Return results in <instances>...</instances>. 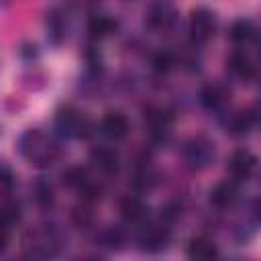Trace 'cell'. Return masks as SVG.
I'll list each match as a JSON object with an SVG mask.
<instances>
[{
	"label": "cell",
	"mask_w": 261,
	"mask_h": 261,
	"mask_svg": "<svg viewBox=\"0 0 261 261\" xmlns=\"http://www.w3.org/2000/svg\"><path fill=\"white\" fill-rule=\"evenodd\" d=\"M18 147H20V153L27 161H31V165H37V167H47L51 165L57 155H59V147L55 145L53 139H49L43 130L39 128H31L27 130L20 141H18Z\"/></svg>",
	"instance_id": "cell-1"
},
{
	"label": "cell",
	"mask_w": 261,
	"mask_h": 261,
	"mask_svg": "<svg viewBox=\"0 0 261 261\" xmlns=\"http://www.w3.org/2000/svg\"><path fill=\"white\" fill-rule=\"evenodd\" d=\"M181 157L190 169H206L214 159V143L204 135H196L184 143Z\"/></svg>",
	"instance_id": "cell-2"
},
{
	"label": "cell",
	"mask_w": 261,
	"mask_h": 261,
	"mask_svg": "<svg viewBox=\"0 0 261 261\" xmlns=\"http://www.w3.org/2000/svg\"><path fill=\"white\" fill-rule=\"evenodd\" d=\"M90 120L86 116H82L75 108L65 106L57 112L55 116V130L61 137H88L90 135Z\"/></svg>",
	"instance_id": "cell-3"
},
{
	"label": "cell",
	"mask_w": 261,
	"mask_h": 261,
	"mask_svg": "<svg viewBox=\"0 0 261 261\" xmlns=\"http://www.w3.org/2000/svg\"><path fill=\"white\" fill-rule=\"evenodd\" d=\"M214 29H216V14L212 10L200 6L190 12V39L196 45L206 43L214 35Z\"/></svg>",
	"instance_id": "cell-4"
},
{
	"label": "cell",
	"mask_w": 261,
	"mask_h": 261,
	"mask_svg": "<svg viewBox=\"0 0 261 261\" xmlns=\"http://www.w3.org/2000/svg\"><path fill=\"white\" fill-rule=\"evenodd\" d=\"M175 8L169 2H155L147 8L145 22L153 31H167L175 22Z\"/></svg>",
	"instance_id": "cell-5"
},
{
	"label": "cell",
	"mask_w": 261,
	"mask_h": 261,
	"mask_svg": "<svg viewBox=\"0 0 261 261\" xmlns=\"http://www.w3.org/2000/svg\"><path fill=\"white\" fill-rule=\"evenodd\" d=\"M228 100H230V94H228V90L222 84H206L202 88V92H200V102L210 112L224 110Z\"/></svg>",
	"instance_id": "cell-6"
},
{
	"label": "cell",
	"mask_w": 261,
	"mask_h": 261,
	"mask_svg": "<svg viewBox=\"0 0 261 261\" xmlns=\"http://www.w3.org/2000/svg\"><path fill=\"white\" fill-rule=\"evenodd\" d=\"M255 167H257V157L251 151H245V149L234 151L228 159V165H226L228 173L234 179H247L255 171Z\"/></svg>",
	"instance_id": "cell-7"
},
{
	"label": "cell",
	"mask_w": 261,
	"mask_h": 261,
	"mask_svg": "<svg viewBox=\"0 0 261 261\" xmlns=\"http://www.w3.org/2000/svg\"><path fill=\"white\" fill-rule=\"evenodd\" d=\"M171 241V232L165 226H149L143 230V234L139 237V245L143 251L147 253H157L163 251Z\"/></svg>",
	"instance_id": "cell-8"
},
{
	"label": "cell",
	"mask_w": 261,
	"mask_h": 261,
	"mask_svg": "<svg viewBox=\"0 0 261 261\" xmlns=\"http://www.w3.org/2000/svg\"><path fill=\"white\" fill-rule=\"evenodd\" d=\"M90 159L92 163L104 171V173H116L118 167H120V157H118V151L108 147V145H98V147H92L90 151Z\"/></svg>",
	"instance_id": "cell-9"
},
{
	"label": "cell",
	"mask_w": 261,
	"mask_h": 261,
	"mask_svg": "<svg viewBox=\"0 0 261 261\" xmlns=\"http://www.w3.org/2000/svg\"><path fill=\"white\" fill-rule=\"evenodd\" d=\"M100 130H102L104 137L118 141V139L126 137V133H128V120H126V116H124L122 112L110 110V112H106V114L102 116V120H100Z\"/></svg>",
	"instance_id": "cell-10"
},
{
	"label": "cell",
	"mask_w": 261,
	"mask_h": 261,
	"mask_svg": "<svg viewBox=\"0 0 261 261\" xmlns=\"http://www.w3.org/2000/svg\"><path fill=\"white\" fill-rule=\"evenodd\" d=\"M147 124H149V130L155 139H165L171 130V124H173V114L171 110L167 108H153L149 110V114L145 116Z\"/></svg>",
	"instance_id": "cell-11"
},
{
	"label": "cell",
	"mask_w": 261,
	"mask_h": 261,
	"mask_svg": "<svg viewBox=\"0 0 261 261\" xmlns=\"http://www.w3.org/2000/svg\"><path fill=\"white\" fill-rule=\"evenodd\" d=\"M120 214L128 224H141L149 216L147 204L137 196H126L120 200Z\"/></svg>",
	"instance_id": "cell-12"
},
{
	"label": "cell",
	"mask_w": 261,
	"mask_h": 261,
	"mask_svg": "<svg viewBox=\"0 0 261 261\" xmlns=\"http://www.w3.org/2000/svg\"><path fill=\"white\" fill-rule=\"evenodd\" d=\"M239 198V188L234 181H220L210 190V204L216 208H228L237 202Z\"/></svg>",
	"instance_id": "cell-13"
},
{
	"label": "cell",
	"mask_w": 261,
	"mask_h": 261,
	"mask_svg": "<svg viewBox=\"0 0 261 261\" xmlns=\"http://www.w3.org/2000/svg\"><path fill=\"white\" fill-rule=\"evenodd\" d=\"M188 257H190V261H216L218 251L212 245V241H208L204 237H196L188 245Z\"/></svg>",
	"instance_id": "cell-14"
},
{
	"label": "cell",
	"mask_w": 261,
	"mask_h": 261,
	"mask_svg": "<svg viewBox=\"0 0 261 261\" xmlns=\"http://www.w3.org/2000/svg\"><path fill=\"white\" fill-rule=\"evenodd\" d=\"M228 69L232 71V75H237L239 80H251L255 75V65L251 61V57L245 51H234L228 57Z\"/></svg>",
	"instance_id": "cell-15"
},
{
	"label": "cell",
	"mask_w": 261,
	"mask_h": 261,
	"mask_svg": "<svg viewBox=\"0 0 261 261\" xmlns=\"http://www.w3.org/2000/svg\"><path fill=\"white\" fill-rule=\"evenodd\" d=\"M114 27H116V22L104 12H96L88 18V33L94 39H102V37L110 35L114 31Z\"/></svg>",
	"instance_id": "cell-16"
},
{
	"label": "cell",
	"mask_w": 261,
	"mask_h": 261,
	"mask_svg": "<svg viewBox=\"0 0 261 261\" xmlns=\"http://www.w3.org/2000/svg\"><path fill=\"white\" fill-rule=\"evenodd\" d=\"M253 35H255L253 22H251V20H247V18L234 20V22H232V27H230V39H232L234 43H245V41H249Z\"/></svg>",
	"instance_id": "cell-17"
},
{
	"label": "cell",
	"mask_w": 261,
	"mask_h": 261,
	"mask_svg": "<svg viewBox=\"0 0 261 261\" xmlns=\"http://www.w3.org/2000/svg\"><path fill=\"white\" fill-rule=\"evenodd\" d=\"M33 194H35V200L41 208H49L53 204V188H51L49 181L37 179L35 186H33Z\"/></svg>",
	"instance_id": "cell-18"
},
{
	"label": "cell",
	"mask_w": 261,
	"mask_h": 261,
	"mask_svg": "<svg viewBox=\"0 0 261 261\" xmlns=\"http://www.w3.org/2000/svg\"><path fill=\"white\" fill-rule=\"evenodd\" d=\"M102 243L108 249H122L126 243V232L120 226H110L102 232Z\"/></svg>",
	"instance_id": "cell-19"
},
{
	"label": "cell",
	"mask_w": 261,
	"mask_h": 261,
	"mask_svg": "<svg viewBox=\"0 0 261 261\" xmlns=\"http://www.w3.org/2000/svg\"><path fill=\"white\" fill-rule=\"evenodd\" d=\"M253 124H255V114H253V112H239V114L230 120L228 128H230L232 135H243V133H247Z\"/></svg>",
	"instance_id": "cell-20"
},
{
	"label": "cell",
	"mask_w": 261,
	"mask_h": 261,
	"mask_svg": "<svg viewBox=\"0 0 261 261\" xmlns=\"http://www.w3.org/2000/svg\"><path fill=\"white\" fill-rule=\"evenodd\" d=\"M47 31H49V35L55 39V41H59L65 33V27H63V16L57 12V10H51L49 14H47Z\"/></svg>",
	"instance_id": "cell-21"
},
{
	"label": "cell",
	"mask_w": 261,
	"mask_h": 261,
	"mask_svg": "<svg viewBox=\"0 0 261 261\" xmlns=\"http://www.w3.org/2000/svg\"><path fill=\"white\" fill-rule=\"evenodd\" d=\"M153 65H155L157 71H169V69L175 65V55H173L169 49H161V51L155 53Z\"/></svg>",
	"instance_id": "cell-22"
},
{
	"label": "cell",
	"mask_w": 261,
	"mask_h": 261,
	"mask_svg": "<svg viewBox=\"0 0 261 261\" xmlns=\"http://www.w3.org/2000/svg\"><path fill=\"white\" fill-rule=\"evenodd\" d=\"M2 220H4V226L10 228L12 224H16L20 220V206L18 202H6L4 208H2Z\"/></svg>",
	"instance_id": "cell-23"
},
{
	"label": "cell",
	"mask_w": 261,
	"mask_h": 261,
	"mask_svg": "<svg viewBox=\"0 0 261 261\" xmlns=\"http://www.w3.org/2000/svg\"><path fill=\"white\" fill-rule=\"evenodd\" d=\"M12 171L8 169V165H2V175H0V181H2V190L6 192L10 186H12Z\"/></svg>",
	"instance_id": "cell-24"
},
{
	"label": "cell",
	"mask_w": 261,
	"mask_h": 261,
	"mask_svg": "<svg viewBox=\"0 0 261 261\" xmlns=\"http://www.w3.org/2000/svg\"><path fill=\"white\" fill-rule=\"evenodd\" d=\"M251 212H253L255 220H257V222H261V198L253 202V208H251Z\"/></svg>",
	"instance_id": "cell-25"
},
{
	"label": "cell",
	"mask_w": 261,
	"mask_h": 261,
	"mask_svg": "<svg viewBox=\"0 0 261 261\" xmlns=\"http://www.w3.org/2000/svg\"><path fill=\"white\" fill-rule=\"evenodd\" d=\"M82 261H102L100 257H88V259H82Z\"/></svg>",
	"instance_id": "cell-26"
}]
</instances>
